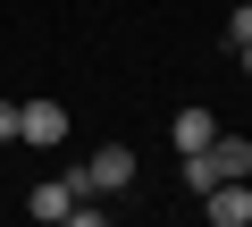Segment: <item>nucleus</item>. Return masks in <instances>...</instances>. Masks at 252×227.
Here are the masks:
<instances>
[{
  "mask_svg": "<svg viewBox=\"0 0 252 227\" xmlns=\"http://www.w3.org/2000/svg\"><path fill=\"white\" fill-rule=\"evenodd\" d=\"M235 59H244V76H252V42H244V51H235Z\"/></svg>",
  "mask_w": 252,
  "mask_h": 227,
  "instance_id": "9d476101",
  "label": "nucleus"
},
{
  "mask_svg": "<svg viewBox=\"0 0 252 227\" xmlns=\"http://www.w3.org/2000/svg\"><path fill=\"white\" fill-rule=\"evenodd\" d=\"M227 42H235V51H244V42H252V0H244V9H235V17H227Z\"/></svg>",
  "mask_w": 252,
  "mask_h": 227,
  "instance_id": "6e6552de",
  "label": "nucleus"
},
{
  "mask_svg": "<svg viewBox=\"0 0 252 227\" xmlns=\"http://www.w3.org/2000/svg\"><path fill=\"white\" fill-rule=\"evenodd\" d=\"M0 143H17V101H0Z\"/></svg>",
  "mask_w": 252,
  "mask_h": 227,
  "instance_id": "1a4fd4ad",
  "label": "nucleus"
},
{
  "mask_svg": "<svg viewBox=\"0 0 252 227\" xmlns=\"http://www.w3.org/2000/svg\"><path fill=\"white\" fill-rule=\"evenodd\" d=\"M168 135H177V152H202V143L219 135V118H210V109H177V127H168Z\"/></svg>",
  "mask_w": 252,
  "mask_h": 227,
  "instance_id": "423d86ee",
  "label": "nucleus"
},
{
  "mask_svg": "<svg viewBox=\"0 0 252 227\" xmlns=\"http://www.w3.org/2000/svg\"><path fill=\"white\" fill-rule=\"evenodd\" d=\"M210 160H219V185L227 177H252V143L244 135H210Z\"/></svg>",
  "mask_w": 252,
  "mask_h": 227,
  "instance_id": "39448f33",
  "label": "nucleus"
},
{
  "mask_svg": "<svg viewBox=\"0 0 252 227\" xmlns=\"http://www.w3.org/2000/svg\"><path fill=\"white\" fill-rule=\"evenodd\" d=\"M17 143H34V152H51V143H67V101H51V93H34V101H17Z\"/></svg>",
  "mask_w": 252,
  "mask_h": 227,
  "instance_id": "f03ea898",
  "label": "nucleus"
},
{
  "mask_svg": "<svg viewBox=\"0 0 252 227\" xmlns=\"http://www.w3.org/2000/svg\"><path fill=\"white\" fill-rule=\"evenodd\" d=\"M67 210H76V185H67V177H42V185L26 194V219H34V227H59Z\"/></svg>",
  "mask_w": 252,
  "mask_h": 227,
  "instance_id": "20e7f679",
  "label": "nucleus"
},
{
  "mask_svg": "<svg viewBox=\"0 0 252 227\" xmlns=\"http://www.w3.org/2000/svg\"><path fill=\"white\" fill-rule=\"evenodd\" d=\"M59 227H118V219H109V210H101V202H93V194H84V202H76V210H67V219H59Z\"/></svg>",
  "mask_w": 252,
  "mask_h": 227,
  "instance_id": "0eeeda50",
  "label": "nucleus"
},
{
  "mask_svg": "<svg viewBox=\"0 0 252 227\" xmlns=\"http://www.w3.org/2000/svg\"><path fill=\"white\" fill-rule=\"evenodd\" d=\"M59 177L76 185V202H84V194L101 202V194H126V185H135V152H126V143H101L93 160H76V168H59Z\"/></svg>",
  "mask_w": 252,
  "mask_h": 227,
  "instance_id": "f257e3e1",
  "label": "nucleus"
},
{
  "mask_svg": "<svg viewBox=\"0 0 252 227\" xmlns=\"http://www.w3.org/2000/svg\"><path fill=\"white\" fill-rule=\"evenodd\" d=\"M202 202H210V227H252V177H227Z\"/></svg>",
  "mask_w": 252,
  "mask_h": 227,
  "instance_id": "7ed1b4c3",
  "label": "nucleus"
}]
</instances>
